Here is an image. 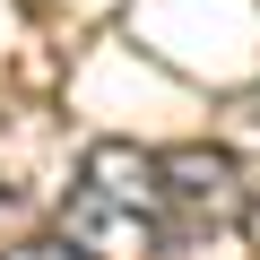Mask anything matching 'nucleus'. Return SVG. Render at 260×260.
<instances>
[{
  "mask_svg": "<svg viewBox=\"0 0 260 260\" xmlns=\"http://www.w3.org/2000/svg\"><path fill=\"white\" fill-rule=\"evenodd\" d=\"M0 260H78L70 243H18V251H0Z\"/></svg>",
  "mask_w": 260,
  "mask_h": 260,
  "instance_id": "obj_3",
  "label": "nucleus"
},
{
  "mask_svg": "<svg viewBox=\"0 0 260 260\" xmlns=\"http://www.w3.org/2000/svg\"><path fill=\"white\" fill-rule=\"evenodd\" d=\"M251 113H260V87H251Z\"/></svg>",
  "mask_w": 260,
  "mask_h": 260,
  "instance_id": "obj_4",
  "label": "nucleus"
},
{
  "mask_svg": "<svg viewBox=\"0 0 260 260\" xmlns=\"http://www.w3.org/2000/svg\"><path fill=\"white\" fill-rule=\"evenodd\" d=\"M174 208H165V174H156V148H87L70 200H61V243L78 260H165L174 243Z\"/></svg>",
  "mask_w": 260,
  "mask_h": 260,
  "instance_id": "obj_1",
  "label": "nucleus"
},
{
  "mask_svg": "<svg viewBox=\"0 0 260 260\" xmlns=\"http://www.w3.org/2000/svg\"><path fill=\"white\" fill-rule=\"evenodd\" d=\"M156 174H165V208H174L182 234H191V225H234V217L251 208L243 165H234L225 148H156Z\"/></svg>",
  "mask_w": 260,
  "mask_h": 260,
  "instance_id": "obj_2",
  "label": "nucleus"
}]
</instances>
